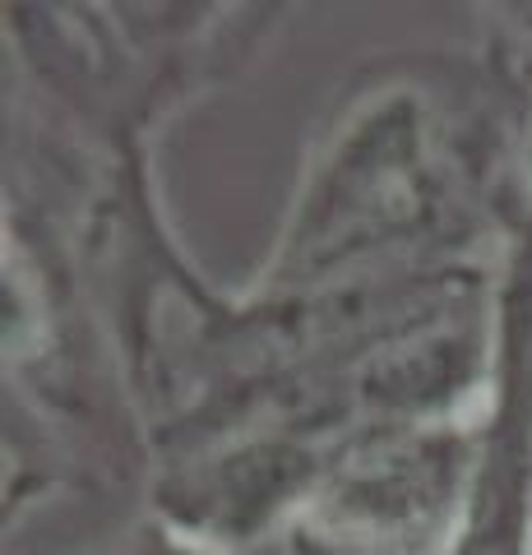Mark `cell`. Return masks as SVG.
Returning <instances> with one entry per match:
<instances>
[{"mask_svg":"<svg viewBox=\"0 0 532 555\" xmlns=\"http://www.w3.org/2000/svg\"><path fill=\"white\" fill-rule=\"evenodd\" d=\"M463 232V171L450 167L440 120L421 98L389 89L334 130L273 259L269 287L320 292L362 283L366 264H426Z\"/></svg>","mask_w":532,"mask_h":555,"instance_id":"obj_1","label":"cell"},{"mask_svg":"<svg viewBox=\"0 0 532 555\" xmlns=\"http://www.w3.org/2000/svg\"><path fill=\"white\" fill-rule=\"evenodd\" d=\"M477 477L482 463L458 422L348 430L306 500L301 532L329 555H458Z\"/></svg>","mask_w":532,"mask_h":555,"instance_id":"obj_2","label":"cell"},{"mask_svg":"<svg viewBox=\"0 0 532 555\" xmlns=\"http://www.w3.org/2000/svg\"><path fill=\"white\" fill-rule=\"evenodd\" d=\"M514 14H519V24H523V33H528V38H532V5H519V10H514Z\"/></svg>","mask_w":532,"mask_h":555,"instance_id":"obj_3","label":"cell"},{"mask_svg":"<svg viewBox=\"0 0 532 555\" xmlns=\"http://www.w3.org/2000/svg\"><path fill=\"white\" fill-rule=\"evenodd\" d=\"M158 555H199V551H181V546H167V551H158Z\"/></svg>","mask_w":532,"mask_h":555,"instance_id":"obj_4","label":"cell"}]
</instances>
